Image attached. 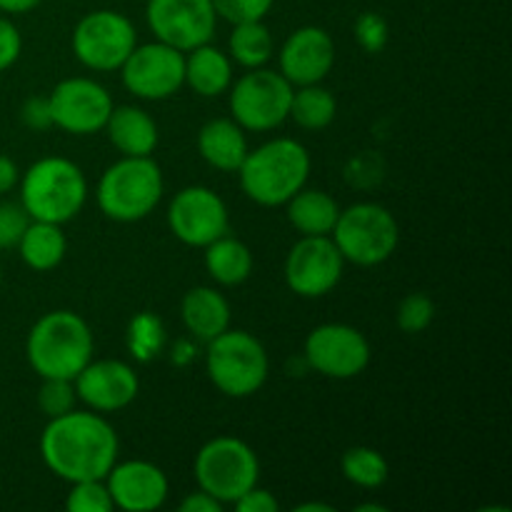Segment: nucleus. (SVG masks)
Wrapping results in <instances>:
<instances>
[{
  "instance_id": "obj_20",
  "label": "nucleus",
  "mask_w": 512,
  "mask_h": 512,
  "mask_svg": "<svg viewBox=\"0 0 512 512\" xmlns=\"http://www.w3.org/2000/svg\"><path fill=\"white\" fill-rule=\"evenodd\" d=\"M230 303L220 290L210 285H198L188 290L180 303V318L185 330L200 343H210L230 328Z\"/></svg>"
},
{
  "instance_id": "obj_25",
  "label": "nucleus",
  "mask_w": 512,
  "mask_h": 512,
  "mask_svg": "<svg viewBox=\"0 0 512 512\" xmlns=\"http://www.w3.org/2000/svg\"><path fill=\"white\" fill-rule=\"evenodd\" d=\"M15 248L20 250V258L30 270L48 273V270L58 268L63 263L65 253H68V238L63 233V225L30 220Z\"/></svg>"
},
{
  "instance_id": "obj_38",
  "label": "nucleus",
  "mask_w": 512,
  "mask_h": 512,
  "mask_svg": "<svg viewBox=\"0 0 512 512\" xmlns=\"http://www.w3.org/2000/svg\"><path fill=\"white\" fill-rule=\"evenodd\" d=\"M20 120L25 128L30 130H48L53 128V118H50V105L48 98H28L20 105Z\"/></svg>"
},
{
  "instance_id": "obj_5",
  "label": "nucleus",
  "mask_w": 512,
  "mask_h": 512,
  "mask_svg": "<svg viewBox=\"0 0 512 512\" xmlns=\"http://www.w3.org/2000/svg\"><path fill=\"white\" fill-rule=\"evenodd\" d=\"M165 180L163 170L153 155L143 158H123L105 168L100 175L95 200L105 218L115 223H138L158 208L163 198Z\"/></svg>"
},
{
  "instance_id": "obj_12",
  "label": "nucleus",
  "mask_w": 512,
  "mask_h": 512,
  "mask_svg": "<svg viewBox=\"0 0 512 512\" xmlns=\"http://www.w3.org/2000/svg\"><path fill=\"white\" fill-rule=\"evenodd\" d=\"M345 270V258L330 235H300L285 258V285L298 298H323L333 293Z\"/></svg>"
},
{
  "instance_id": "obj_22",
  "label": "nucleus",
  "mask_w": 512,
  "mask_h": 512,
  "mask_svg": "<svg viewBox=\"0 0 512 512\" xmlns=\"http://www.w3.org/2000/svg\"><path fill=\"white\" fill-rule=\"evenodd\" d=\"M248 150V135L233 118H213L198 130V153L210 168L238 173Z\"/></svg>"
},
{
  "instance_id": "obj_28",
  "label": "nucleus",
  "mask_w": 512,
  "mask_h": 512,
  "mask_svg": "<svg viewBox=\"0 0 512 512\" xmlns=\"http://www.w3.org/2000/svg\"><path fill=\"white\" fill-rule=\"evenodd\" d=\"M338 115V100L323 88L320 83L300 85L293 90V103H290V118L303 130H323Z\"/></svg>"
},
{
  "instance_id": "obj_41",
  "label": "nucleus",
  "mask_w": 512,
  "mask_h": 512,
  "mask_svg": "<svg viewBox=\"0 0 512 512\" xmlns=\"http://www.w3.org/2000/svg\"><path fill=\"white\" fill-rule=\"evenodd\" d=\"M18 183H20V170L18 165H15V160L8 158V155H0V195L10 193Z\"/></svg>"
},
{
  "instance_id": "obj_31",
  "label": "nucleus",
  "mask_w": 512,
  "mask_h": 512,
  "mask_svg": "<svg viewBox=\"0 0 512 512\" xmlns=\"http://www.w3.org/2000/svg\"><path fill=\"white\" fill-rule=\"evenodd\" d=\"M78 393H75L73 380L65 378H43L38 390V408L45 418H60V415L75 410Z\"/></svg>"
},
{
  "instance_id": "obj_8",
  "label": "nucleus",
  "mask_w": 512,
  "mask_h": 512,
  "mask_svg": "<svg viewBox=\"0 0 512 512\" xmlns=\"http://www.w3.org/2000/svg\"><path fill=\"white\" fill-rule=\"evenodd\" d=\"M195 483L223 505H233L260 480V460L245 440L220 435L198 450L193 463Z\"/></svg>"
},
{
  "instance_id": "obj_43",
  "label": "nucleus",
  "mask_w": 512,
  "mask_h": 512,
  "mask_svg": "<svg viewBox=\"0 0 512 512\" xmlns=\"http://www.w3.org/2000/svg\"><path fill=\"white\" fill-rule=\"evenodd\" d=\"M298 512H335L333 505H325V503H303L295 508Z\"/></svg>"
},
{
  "instance_id": "obj_44",
  "label": "nucleus",
  "mask_w": 512,
  "mask_h": 512,
  "mask_svg": "<svg viewBox=\"0 0 512 512\" xmlns=\"http://www.w3.org/2000/svg\"><path fill=\"white\" fill-rule=\"evenodd\" d=\"M358 512H385V508L383 505H375V503H365V505H358V508H355Z\"/></svg>"
},
{
  "instance_id": "obj_1",
  "label": "nucleus",
  "mask_w": 512,
  "mask_h": 512,
  "mask_svg": "<svg viewBox=\"0 0 512 512\" xmlns=\"http://www.w3.org/2000/svg\"><path fill=\"white\" fill-rule=\"evenodd\" d=\"M120 440L100 413L70 410L50 418L40 435V458L55 478L65 483L105 480L118 463Z\"/></svg>"
},
{
  "instance_id": "obj_6",
  "label": "nucleus",
  "mask_w": 512,
  "mask_h": 512,
  "mask_svg": "<svg viewBox=\"0 0 512 512\" xmlns=\"http://www.w3.org/2000/svg\"><path fill=\"white\" fill-rule=\"evenodd\" d=\"M205 370L220 393L240 400L263 388L270 373V358L255 335L228 328L205 343Z\"/></svg>"
},
{
  "instance_id": "obj_18",
  "label": "nucleus",
  "mask_w": 512,
  "mask_h": 512,
  "mask_svg": "<svg viewBox=\"0 0 512 512\" xmlns=\"http://www.w3.org/2000/svg\"><path fill=\"white\" fill-rule=\"evenodd\" d=\"M73 385L80 403L100 415L125 410L140 393L138 373L123 360H90Z\"/></svg>"
},
{
  "instance_id": "obj_2",
  "label": "nucleus",
  "mask_w": 512,
  "mask_h": 512,
  "mask_svg": "<svg viewBox=\"0 0 512 512\" xmlns=\"http://www.w3.org/2000/svg\"><path fill=\"white\" fill-rule=\"evenodd\" d=\"M310 153L300 140L273 138L248 150L238 168L240 188L263 208H280L308 185Z\"/></svg>"
},
{
  "instance_id": "obj_34",
  "label": "nucleus",
  "mask_w": 512,
  "mask_h": 512,
  "mask_svg": "<svg viewBox=\"0 0 512 512\" xmlns=\"http://www.w3.org/2000/svg\"><path fill=\"white\" fill-rule=\"evenodd\" d=\"M355 40H358L360 48L370 55L383 53L385 45L390 40V25L388 20L383 18L380 13H373V10H365L355 18Z\"/></svg>"
},
{
  "instance_id": "obj_17",
  "label": "nucleus",
  "mask_w": 512,
  "mask_h": 512,
  "mask_svg": "<svg viewBox=\"0 0 512 512\" xmlns=\"http://www.w3.org/2000/svg\"><path fill=\"white\" fill-rule=\"evenodd\" d=\"M335 65L333 35L320 25H303L285 38L278 53V73L293 88L323 83Z\"/></svg>"
},
{
  "instance_id": "obj_45",
  "label": "nucleus",
  "mask_w": 512,
  "mask_h": 512,
  "mask_svg": "<svg viewBox=\"0 0 512 512\" xmlns=\"http://www.w3.org/2000/svg\"><path fill=\"white\" fill-rule=\"evenodd\" d=\"M0 283H3V268H0Z\"/></svg>"
},
{
  "instance_id": "obj_9",
  "label": "nucleus",
  "mask_w": 512,
  "mask_h": 512,
  "mask_svg": "<svg viewBox=\"0 0 512 512\" xmlns=\"http://www.w3.org/2000/svg\"><path fill=\"white\" fill-rule=\"evenodd\" d=\"M230 113L245 133H268L290 118L293 85L270 68H253L230 85Z\"/></svg>"
},
{
  "instance_id": "obj_32",
  "label": "nucleus",
  "mask_w": 512,
  "mask_h": 512,
  "mask_svg": "<svg viewBox=\"0 0 512 512\" xmlns=\"http://www.w3.org/2000/svg\"><path fill=\"white\" fill-rule=\"evenodd\" d=\"M435 320V303L425 293H410L400 300L398 313H395V323L403 333L418 335L430 328Z\"/></svg>"
},
{
  "instance_id": "obj_10",
  "label": "nucleus",
  "mask_w": 512,
  "mask_h": 512,
  "mask_svg": "<svg viewBox=\"0 0 512 512\" xmlns=\"http://www.w3.org/2000/svg\"><path fill=\"white\" fill-rule=\"evenodd\" d=\"M73 53L88 70L110 73L120 70L138 45V30L128 15L118 10H93L83 15L73 30Z\"/></svg>"
},
{
  "instance_id": "obj_36",
  "label": "nucleus",
  "mask_w": 512,
  "mask_h": 512,
  "mask_svg": "<svg viewBox=\"0 0 512 512\" xmlns=\"http://www.w3.org/2000/svg\"><path fill=\"white\" fill-rule=\"evenodd\" d=\"M30 225V215L20 203H0V250L15 248Z\"/></svg>"
},
{
  "instance_id": "obj_42",
  "label": "nucleus",
  "mask_w": 512,
  "mask_h": 512,
  "mask_svg": "<svg viewBox=\"0 0 512 512\" xmlns=\"http://www.w3.org/2000/svg\"><path fill=\"white\" fill-rule=\"evenodd\" d=\"M43 0H0V13L8 15H23L35 10Z\"/></svg>"
},
{
  "instance_id": "obj_3",
  "label": "nucleus",
  "mask_w": 512,
  "mask_h": 512,
  "mask_svg": "<svg viewBox=\"0 0 512 512\" xmlns=\"http://www.w3.org/2000/svg\"><path fill=\"white\" fill-rule=\"evenodd\" d=\"M93 350V330L73 310L45 313L25 340V358L40 378L73 380L93 360Z\"/></svg>"
},
{
  "instance_id": "obj_19",
  "label": "nucleus",
  "mask_w": 512,
  "mask_h": 512,
  "mask_svg": "<svg viewBox=\"0 0 512 512\" xmlns=\"http://www.w3.org/2000/svg\"><path fill=\"white\" fill-rule=\"evenodd\" d=\"M113 508L125 512H153L160 510L168 500V475L148 460H125L115 463L105 475Z\"/></svg>"
},
{
  "instance_id": "obj_35",
  "label": "nucleus",
  "mask_w": 512,
  "mask_h": 512,
  "mask_svg": "<svg viewBox=\"0 0 512 512\" xmlns=\"http://www.w3.org/2000/svg\"><path fill=\"white\" fill-rule=\"evenodd\" d=\"M218 18L228 23H245V20H265L273 10L275 0H210Z\"/></svg>"
},
{
  "instance_id": "obj_27",
  "label": "nucleus",
  "mask_w": 512,
  "mask_h": 512,
  "mask_svg": "<svg viewBox=\"0 0 512 512\" xmlns=\"http://www.w3.org/2000/svg\"><path fill=\"white\" fill-rule=\"evenodd\" d=\"M275 53V40L263 20H245L235 23L228 38V55L233 63L243 65L245 70L263 68Z\"/></svg>"
},
{
  "instance_id": "obj_4",
  "label": "nucleus",
  "mask_w": 512,
  "mask_h": 512,
  "mask_svg": "<svg viewBox=\"0 0 512 512\" xmlns=\"http://www.w3.org/2000/svg\"><path fill=\"white\" fill-rule=\"evenodd\" d=\"M20 205L30 220L65 225L83 210L88 200V180L73 160L40 158L20 175Z\"/></svg>"
},
{
  "instance_id": "obj_30",
  "label": "nucleus",
  "mask_w": 512,
  "mask_h": 512,
  "mask_svg": "<svg viewBox=\"0 0 512 512\" xmlns=\"http://www.w3.org/2000/svg\"><path fill=\"white\" fill-rule=\"evenodd\" d=\"M128 348L135 360L148 363L158 358L165 348V328L158 315L140 313L128 325Z\"/></svg>"
},
{
  "instance_id": "obj_14",
  "label": "nucleus",
  "mask_w": 512,
  "mask_h": 512,
  "mask_svg": "<svg viewBox=\"0 0 512 512\" xmlns=\"http://www.w3.org/2000/svg\"><path fill=\"white\" fill-rule=\"evenodd\" d=\"M55 128L70 135L100 133L113 113V95L93 78H65L48 95Z\"/></svg>"
},
{
  "instance_id": "obj_16",
  "label": "nucleus",
  "mask_w": 512,
  "mask_h": 512,
  "mask_svg": "<svg viewBox=\"0 0 512 512\" xmlns=\"http://www.w3.org/2000/svg\"><path fill=\"white\" fill-rule=\"evenodd\" d=\"M170 233L190 248H205L230 230L225 200L205 185L178 190L168 208Z\"/></svg>"
},
{
  "instance_id": "obj_11",
  "label": "nucleus",
  "mask_w": 512,
  "mask_h": 512,
  "mask_svg": "<svg viewBox=\"0 0 512 512\" xmlns=\"http://www.w3.org/2000/svg\"><path fill=\"white\" fill-rule=\"evenodd\" d=\"M120 78L128 93L143 100L173 98L185 85V53L168 43L135 45L120 65Z\"/></svg>"
},
{
  "instance_id": "obj_15",
  "label": "nucleus",
  "mask_w": 512,
  "mask_h": 512,
  "mask_svg": "<svg viewBox=\"0 0 512 512\" xmlns=\"http://www.w3.org/2000/svg\"><path fill=\"white\" fill-rule=\"evenodd\" d=\"M145 20L155 40L180 53L210 43L218 28V13L210 0H148Z\"/></svg>"
},
{
  "instance_id": "obj_39",
  "label": "nucleus",
  "mask_w": 512,
  "mask_h": 512,
  "mask_svg": "<svg viewBox=\"0 0 512 512\" xmlns=\"http://www.w3.org/2000/svg\"><path fill=\"white\" fill-rule=\"evenodd\" d=\"M233 508L238 512H278L280 503L273 493L255 485V488H250L248 493L235 500Z\"/></svg>"
},
{
  "instance_id": "obj_24",
  "label": "nucleus",
  "mask_w": 512,
  "mask_h": 512,
  "mask_svg": "<svg viewBox=\"0 0 512 512\" xmlns=\"http://www.w3.org/2000/svg\"><path fill=\"white\" fill-rule=\"evenodd\" d=\"M205 270H208L210 278L218 285L225 288H235V285H243L245 280L253 275V250L238 238H230L228 233L223 238L213 240L210 245H205Z\"/></svg>"
},
{
  "instance_id": "obj_33",
  "label": "nucleus",
  "mask_w": 512,
  "mask_h": 512,
  "mask_svg": "<svg viewBox=\"0 0 512 512\" xmlns=\"http://www.w3.org/2000/svg\"><path fill=\"white\" fill-rule=\"evenodd\" d=\"M65 510L70 512H110L113 500H110L105 480H80L70 483V493L65 498Z\"/></svg>"
},
{
  "instance_id": "obj_13",
  "label": "nucleus",
  "mask_w": 512,
  "mask_h": 512,
  "mask_svg": "<svg viewBox=\"0 0 512 512\" xmlns=\"http://www.w3.org/2000/svg\"><path fill=\"white\" fill-rule=\"evenodd\" d=\"M305 363L333 380L358 378L370 365V343L358 328L345 323L318 325L305 338Z\"/></svg>"
},
{
  "instance_id": "obj_23",
  "label": "nucleus",
  "mask_w": 512,
  "mask_h": 512,
  "mask_svg": "<svg viewBox=\"0 0 512 512\" xmlns=\"http://www.w3.org/2000/svg\"><path fill=\"white\" fill-rule=\"evenodd\" d=\"M185 85L200 98H218L233 85V60L215 45L205 43L185 53Z\"/></svg>"
},
{
  "instance_id": "obj_21",
  "label": "nucleus",
  "mask_w": 512,
  "mask_h": 512,
  "mask_svg": "<svg viewBox=\"0 0 512 512\" xmlns=\"http://www.w3.org/2000/svg\"><path fill=\"white\" fill-rule=\"evenodd\" d=\"M103 130L108 133L113 148L120 155H128V158L153 155V150L158 148V123L153 120V115H148L138 105H118V108H113Z\"/></svg>"
},
{
  "instance_id": "obj_7",
  "label": "nucleus",
  "mask_w": 512,
  "mask_h": 512,
  "mask_svg": "<svg viewBox=\"0 0 512 512\" xmlns=\"http://www.w3.org/2000/svg\"><path fill=\"white\" fill-rule=\"evenodd\" d=\"M345 263L373 268L393 258L400 243L395 215L378 203H355L340 210L338 223L330 233Z\"/></svg>"
},
{
  "instance_id": "obj_37",
  "label": "nucleus",
  "mask_w": 512,
  "mask_h": 512,
  "mask_svg": "<svg viewBox=\"0 0 512 512\" xmlns=\"http://www.w3.org/2000/svg\"><path fill=\"white\" fill-rule=\"evenodd\" d=\"M20 53H23V38H20V30L15 28L13 20L0 15V73L13 68V65L18 63Z\"/></svg>"
},
{
  "instance_id": "obj_40",
  "label": "nucleus",
  "mask_w": 512,
  "mask_h": 512,
  "mask_svg": "<svg viewBox=\"0 0 512 512\" xmlns=\"http://www.w3.org/2000/svg\"><path fill=\"white\" fill-rule=\"evenodd\" d=\"M223 508L225 505L220 503V500H215L213 495H208L200 488L195 490V493L185 495L178 505L180 512H223Z\"/></svg>"
},
{
  "instance_id": "obj_29",
  "label": "nucleus",
  "mask_w": 512,
  "mask_h": 512,
  "mask_svg": "<svg viewBox=\"0 0 512 512\" xmlns=\"http://www.w3.org/2000/svg\"><path fill=\"white\" fill-rule=\"evenodd\" d=\"M340 470L348 483L358 485L363 490H378L388 483L390 465L380 450L368 448V445H355L345 450L340 460Z\"/></svg>"
},
{
  "instance_id": "obj_26",
  "label": "nucleus",
  "mask_w": 512,
  "mask_h": 512,
  "mask_svg": "<svg viewBox=\"0 0 512 512\" xmlns=\"http://www.w3.org/2000/svg\"><path fill=\"white\" fill-rule=\"evenodd\" d=\"M288 220L300 235H330L338 223L340 205L325 190L303 188L285 203Z\"/></svg>"
}]
</instances>
